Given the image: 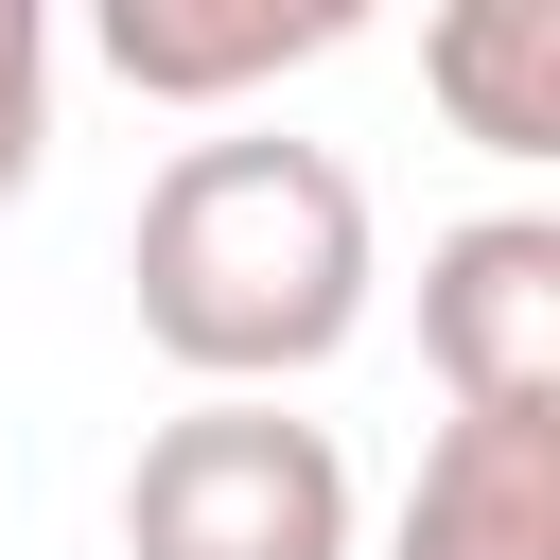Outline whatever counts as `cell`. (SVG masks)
<instances>
[{
	"label": "cell",
	"mask_w": 560,
	"mask_h": 560,
	"mask_svg": "<svg viewBox=\"0 0 560 560\" xmlns=\"http://www.w3.org/2000/svg\"><path fill=\"white\" fill-rule=\"evenodd\" d=\"M122 280H140V350L192 368V402H280V385H315L368 332L385 228H368V175L332 140L210 122V140L158 158Z\"/></svg>",
	"instance_id": "1"
},
{
	"label": "cell",
	"mask_w": 560,
	"mask_h": 560,
	"mask_svg": "<svg viewBox=\"0 0 560 560\" xmlns=\"http://www.w3.org/2000/svg\"><path fill=\"white\" fill-rule=\"evenodd\" d=\"M122 560H350V455L298 402H175L122 472Z\"/></svg>",
	"instance_id": "2"
},
{
	"label": "cell",
	"mask_w": 560,
	"mask_h": 560,
	"mask_svg": "<svg viewBox=\"0 0 560 560\" xmlns=\"http://www.w3.org/2000/svg\"><path fill=\"white\" fill-rule=\"evenodd\" d=\"M420 368L455 420H542L560 402V228L542 210H472L420 245Z\"/></svg>",
	"instance_id": "3"
},
{
	"label": "cell",
	"mask_w": 560,
	"mask_h": 560,
	"mask_svg": "<svg viewBox=\"0 0 560 560\" xmlns=\"http://www.w3.org/2000/svg\"><path fill=\"white\" fill-rule=\"evenodd\" d=\"M350 35H368V0H105V70L140 105H245Z\"/></svg>",
	"instance_id": "4"
},
{
	"label": "cell",
	"mask_w": 560,
	"mask_h": 560,
	"mask_svg": "<svg viewBox=\"0 0 560 560\" xmlns=\"http://www.w3.org/2000/svg\"><path fill=\"white\" fill-rule=\"evenodd\" d=\"M385 560H560V402L542 420H438Z\"/></svg>",
	"instance_id": "5"
},
{
	"label": "cell",
	"mask_w": 560,
	"mask_h": 560,
	"mask_svg": "<svg viewBox=\"0 0 560 560\" xmlns=\"http://www.w3.org/2000/svg\"><path fill=\"white\" fill-rule=\"evenodd\" d=\"M420 88L490 158H560V0H455L420 35Z\"/></svg>",
	"instance_id": "6"
},
{
	"label": "cell",
	"mask_w": 560,
	"mask_h": 560,
	"mask_svg": "<svg viewBox=\"0 0 560 560\" xmlns=\"http://www.w3.org/2000/svg\"><path fill=\"white\" fill-rule=\"evenodd\" d=\"M35 158H52V18L0 0V210L35 192Z\"/></svg>",
	"instance_id": "7"
}]
</instances>
